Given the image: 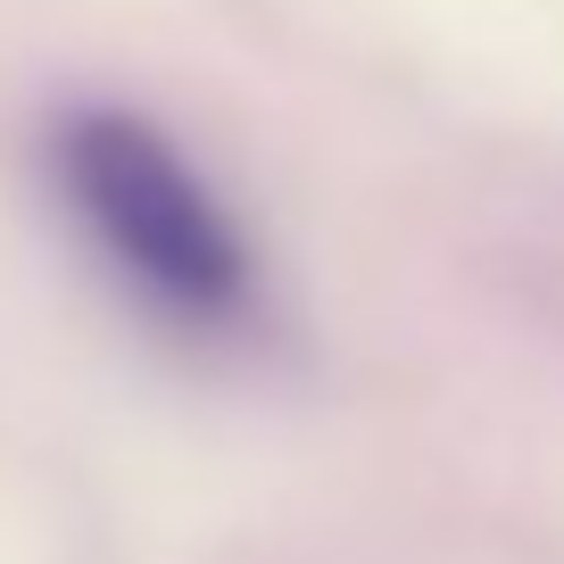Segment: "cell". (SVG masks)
Listing matches in <instances>:
<instances>
[{
  "instance_id": "1",
  "label": "cell",
  "mask_w": 564,
  "mask_h": 564,
  "mask_svg": "<svg viewBox=\"0 0 564 564\" xmlns=\"http://www.w3.org/2000/svg\"><path fill=\"white\" fill-rule=\"evenodd\" d=\"M51 175L75 225L150 307L225 324L249 307V241L175 141L133 108H75L51 133Z\"/></svg>"
}]
</instances>
